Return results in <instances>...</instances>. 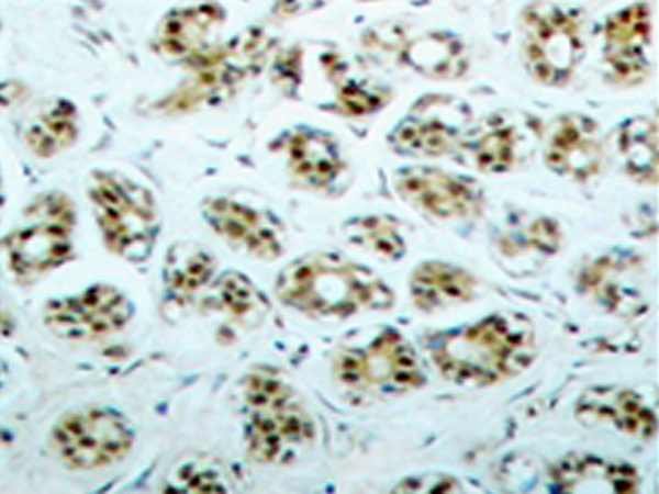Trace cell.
Segmentation results:
<instances>
[{"label": "cell", "mask_w": 659, "mask_h": 494, "mask_svg": "<svg viewBox=\"0 0 659 494\" xmlns=\"http://www.w3.org/2000/svg\"><path fill=\"white\" fill-rule=\"evenodd\" d=\"M275 290L282 303L312 316L347 317L393 303L391 289L377 273L332 251L312 252L288 263Z\"/></svg>", "instance_id": "6da1fadb"}, {"label": "cell", "mask_w": 659, "mask_h": 494, "mask_svg": "<svg viewBox=\"0 0 659 494\" xmlns=\"http://www.w3.org/2000/svg\"><path fill=\"white\" fill-rule=\"evenodd\" d=\"M597 143L593 124L582 117H567L551 134L547 160L552 168L585 176L595 168Z\"/></svg>", "instance_id": "9a60e30c"}, {"label": "cell", "mask_w": 659, "mask_h": 494, "mask_svg": "<svg viewBox=\"0 0 659 494\" xmlns=\"http://www.w3.org/2000/svg\"><path fill=\"white\" fill-rule=\"evenodd\" d=\"M203 214L226 242L257 258L275 259L282 251L281 227L265 212L220 198L208 201Z\"/></svg>", "instance_id": "30bf717a"}, {"label": "cell", "mask_w": 659, "mask_h": 494, "mask_svg": "<svg viewBox=\"0 0 659 494\" xmlns=\"http://www.w3.org/2000/svg\"><path fill=\"white\" fill-rule=\"evenodd\" d=\"M335 372L350 388L386 393L414 389L424 380L414 349L391 330L377 335L365 346L342 352Z\"/></svg>", "instance_id": "52a82bcc"}, {"label": "cell", "mask_w": 659, "mask_h": 494, "mask_svg": "<svg viewBox=\"0 0 659 494\" xmlns=\"http://www.w3.org/2000/svg\"><path fill=\"white\" fill-rule=\"evenodd\" d=\"M398 193L415 207L442 218H463L474 213L478 195L466 181L437 169L414 167L394 177Z\"/></svg>", "instance_id": "8fae6325"}, {"label": "cell", "mask_w": 659, "mask_h": 494, "mask_svg": "<svg viewBox=\"0 0 659 494\" xmlns=\"http://www.w3.org/2000/svg\"><path fill=\"white\" fill-rule=\"evenodd\" d=\"M525 19L523 52L527 69L543 83L566 82L583 52L577 15L548 7L529 11Z\"/></svg>", "instance_id": "ba28073f"}, {"label": "cell", "mask_w": 659, "mask_h": 494, "mask_svg": "<svg viewBox=\"0 0 659 494\" xmlns=\"http://www.w3.org/2000/svg\"><path fill=\"white\" fill-rule=\"evenodd\" d=\"M533 353L532 328L514 316H492L431 343L438 370L447 379L470 384H490L515 375L529 364Z\"/></svg>", "instance_id": "7a4b0ae2"}, {"label": "cell", "mask_w": 659, "mask_h": 494, "mask_svg": "<svg viewBox=\"0 0 659 494\" xmlns=\"http://www.w3.org/2000/svg\"><path fill=\"white\" fill-rule=\"evenodd\" d=\"M283 147L292 173L315 188L331 184L344 167L336 141L319 130L298 128L286 137Z\"/></svg>", "instance_id": "4fadbf2b"}, {"label": "cell", "mask_w": 659, "mask_h": 494, "mask_svg": "<svg viewBox=\"0 0 659 494\" xmlns=\"http://www.w3.org/2000/svg\"><path fill=\"white\" fill-rule=\"evenodd\" d=\"M132 313L127 299L108 284L51 301L44 322L56 336L69 340H96L119 332Z\"/></svg>", "instance_id": "9c48e42d"}, {"label": "cell", "mask_w": 659, "mask_h": 494, "mask_svg": "<svg viewBox=\"0 0 659 494\" xmlns=\"http://www.w3.org/2000/svg\"><path fill=\"white\" fill-rule=\"evenodd\" d=\"M205 306L242 319L261 311L265 299L245 276L227 272L212 285Z\"/></svg>", "instance_id": "ffe728a7"}, {"label": "cell", "mask_w": 659, "mask_h": 494, "mask_svg": "<svg viewBox=\"0 0 659 494\" xmlns=\"http://www.w3.org/2000/svg\"><path fill=\"white\" fill-rule=\"evenodd\" d=\"M345 233L354 244L389 259L399 258L404 251L396 223L387 215L354 218L346 224Z\"/></svg>", "instance_id": "44dd1931"}, {"label": "cell", "mask_w": 659, "mask_h": 494, "mask_svg": "<svg viewBox=\"0 0 659 494\" xmlns=\"http://www.w3.org/2000/svg\"><path fill=\"white\" fill-rule=\"evenodd\" d=\"M215 262L206 251L194 247H175L164 269L165 290L170 300L182 304L213 276Z\"/></svg>", "instance_id": "2e32d148"}, {"label": "cell", "mask_w": 659, "mask_h": 494, "mask_svg": "<svg viewBox=\"0 0 659 494\" xmlns=\"http://www.w3.org/2000/svg\"><path fill=\"white\" fill-rule=\"evenodd\" d=\"M515 142L516 134L511 127L493 128L477 144L478 165L492 171L506 168L514 159Z\"/></svg>", "instance_id": "cb8c5ba5"}, {"label": "cell", "mask_w": 659, "mask_h": 494, "mask_svg": "<svg viewBox=\"0 0 659 494\" xmlns=\"http://www.w3.org/2000/svg\"><path fill=\"white\" fill-rule=\"evenodd\" d=\"M426 111V109H424ZM454 141L449 125L426 111L411 115L394 131L392 143L401 153L414 156H437L448 150Z\"/></svg>", "instance_id": "e0dca14e"}, {"label": "cell", "mask_w": 659, "mask_h": 494, "mask_svg": "<svg viewBox=\"0 0 659 494\" xmlns=\"http://www.w3.org/2000/svg\"><path fill=\"white\" fill-rule=\"evenodd\" d=\"M90 198L107 246L126 260H145L158 231L152 194L124 177L102 172L92 179Z\"/></svg>", "instance_id": "277c9868"}, {"label": "cell", "mask_w": 659, "mask_h": 494, "mask_svg": "<svg viewBox=\"0 0 659 494\" xmlns=\"http://www.w3.org/2000/svg\"><path fill=\"white\" fill-rule=\"evenodd\" d=\"M414 47L420 50H412L410 54L415 56L416 64L423 66L425 70L443 76L449 74L454 76L462 70L463 60L461 49L450 38L431 37Z\"/></svg>", "instance_id": "603a6c76"}, {"label": "cell", "mask_w": 659, "mask_h": 494, "mask_svg": "<svg viewBox=\"0 0 659 494\" xmlns=\"http://www.w3.org/2000/svg\"><path fill=\"white\" fill-rule=\"evenodd\" d=\"M649 26V12L641 3L630 5L607 20L605 57L619 80L636 81L648 71Z\"/></svg>", "instance_id": "7c38bea8"}, {"label": "cell", "mask_w": 659, "mask_h": 494, "mask_svg": "<svg viewBox=\"0 0 659 494\" xmlns=\"http://www.w3.org/2000/svg\"><path fill=\"white\" fill-rule=\"evenodd\" d=\"M167 493H222L224 480L217 469L202 458L185 459L170 469L163 489Z\"/></svg>", "instance_id": "7402d4cb"}, {"label": "cell", "mask_w": 659, "mask_h": 494, "mask_svg": "<svg viewBox=\"0 0 659 494\" xmlns=\"http://www.w3.org/2000/svg\"><path fill=\"white\" fill-rule=\"evenodd\" d=\"M74 212L68 200L49 194L30 206L23 224L4 239L10 269L23 278L36 277L70 257Z\"/></svg>", "instance_id": "5b68a950"}, {"label": "cell", "mask_w": 659, "mask_h": 494, "mask_svg": "<svg viewBox=\"0 0 659 494\" xmlns=\"http://www.w3.org/2000/svg\"><path fill=\"white\" fill-rule=\"evenodd\" d=\"M75 136L74 109L63 103L45 106L25 131L26 143L41 157H49L68 147Z\"/></svg>", "instance_id": "ac0fdd59"}, {"label": "cell", "mask_w": 659, "mask_h": 494, "mask_svg": "<svg viewBox=\"0 0 659 494\" xmlns=\"http://www.w3.org/2000/svg\"><path fill=\"white\" fill-rule=\"evenodd\" d=\"M56 456L68 467L99 469L123 458L133 442V431L118 413L99 407L64 415L49 437Z\"/></svg>", "instance_id": "8992f818"}, {"label": "cell", "mask_w": 659, "mask_h": 494, "mask_svg": "<svg viewBox=\"0 0 659 494\" xmlns=\"http://www.w3.org/2000/svg\"><path fill=\"white\" fill-rule=\"evenodd\" d=\"M246 437L259 461L283 463L314 439V425L294 391L276 373H252L245 384Z\"/></svg>", "instance_id": "3957f363"}, {"label": "cell", "mask_w": 659, "mask_h": 494, "mask_svg": "<svg viewBox=\"0 0 659 494\" xmlns=\"http://www.w3.org/2000/svg\"><path fill=\"white\" fill-rule=\"evenodd\" d=\"M216 19L214 9L208 5L170 13L160 29V45L175 55H189L201 45Z\"/></svg>", "instance_id": "d6986e66"}, {"label": "cell", "mask_w": 659, "mask_h": 494, "mask_svg": "<svg viewBox=\"0 0 659 494\" xmlns=\"http://www.w3.org/2000/svg\"><path fill=\"white\" fill-rule=\"evenodd\" d=\"M410 289L420 308L435 310L469 300L473 292V281L457 267L429 261L415 269Z\"/></svg>", "instance_id": "5bb4252c"}]
</instances>
